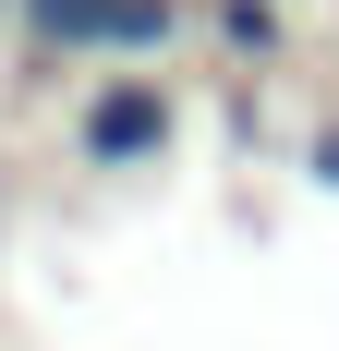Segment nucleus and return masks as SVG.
Masks as SVG:
<instances>
[{
    "label": "nucleus",
    "instance_id": "1",
    "mask_svg": "<svg viewBox=\"0 0 339 351\" xmlns=\"http://www.w3.org/2000/svg\"><path fill=\"white\" fill-rule=\"evenodd\" d=\"M170 134H182V97L158 73H109L97 97L73 109V158L85 170H145V158H170Z\"/></svg>",
    "mask_w": 339,
    "mask_h": 351
},
{
    "label": "nucleus",
    "instance_id": "2",
    "mask_svg": "<svg viewBox=\"0 0 339 351\" xmlns=\"http://www.w3.org/2000/svg\"><path fill=\"white\" fill-rule=\"evenodd\" d=\"M12 12L36 49H109V25H121V0H12Z\"/></svg>",
    "mask_w": 339,
    "mask_h": 351
},
{
    "label": "nucleus",
    "instance_id": "3",
    "mask_svg": "<svg viewBox=\"0 0 339 351\" xmlns=\"http://www.w3.org/2000/svg\"><path fill=\"white\" fill-rule=\"evenodd\" d=\"M206 25H218V49H231V61H279V49H291V25H279V0H218Z\"/></svg>",
    "mask_w": 339,
    "mask_h": 351
},
{
    "label": "nucleus",
    "instance_id": "4",
    "mask_svg": "<svg viewBox=\"0 0 339 351\" xmlns=\"http://www.w3.org/2000/svg\"><path fill=\"white\" fill-rule=\"evenodd\" d=\"M303 170H315V182H327V194H339V121H327V134L303 145Z\"/></svg>",
    "mask_w": 339,
    "mask_h": 351
}]
</instances>
